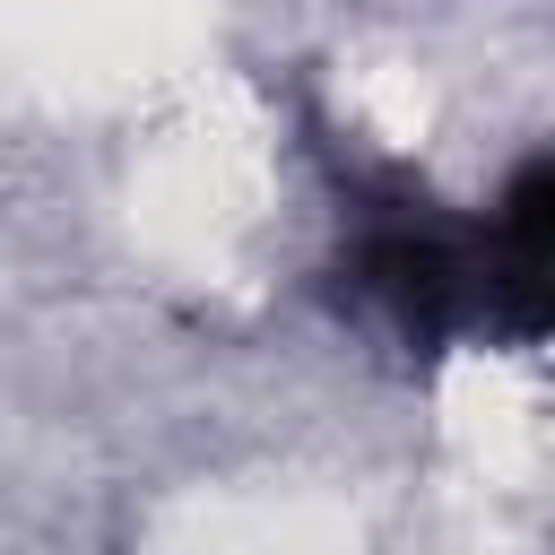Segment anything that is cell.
Wrapping results in <instances>:
<instances>
[{
    "label": "cell",
    "mask_w": 555,
    "mask_h": 555,
    "mask_svg": "<svg viewBox=\"0 0 555 555\" xmlns=\"http://www.w3.org/2000/svg\"><path fill=\"white\" fill-rule=\"evenodd\" d=\"M546 225H555V173L546 156H529L503 191V208L477 225V251H486V321L512 330V338H538L546 330Z\"/></svg>",
    "instance_id": "obj_2"
},
{
    "label": "cell",
    "mask_w": 555,
    "mask_h": 555,
    "mask_svg": "<svg viewBox=\"0 0 555 555\" xmlns=\"http://www.w3.org/2000/svg\"><path fill=\"white\" fill-rule=\"evenodd\" d=\"M356 286L416 347H442V338L486 321V251H477V234H451V225H434L416 208L373 217L356 234Z\"/></svg>",
    "instance_id": "obj_1"
}]
</instances>
